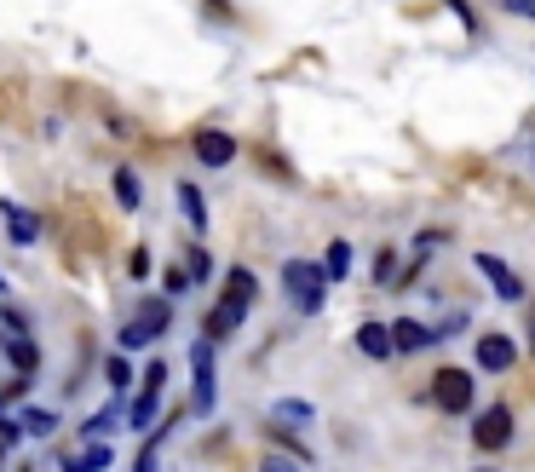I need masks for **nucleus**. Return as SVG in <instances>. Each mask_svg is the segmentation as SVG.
<instances>
[{
  "mask_svg": "<svg viewBox=\"0 0 535 472\" xmlns=\"http://www.w3.org/2000/svg\"><path fill=\"white\" fill-rule=\"evenodd\" d=\"M259 300V277L248 271V265H231V277H225V294H219V306L208 311V334H231L242 329V317H248V306Z\"/></svg>",
  "mask_w": 535,
  "mask_h": 472,
  "instance_id": "f257e3e1",
  "label": "nucleus"
},
{
  "mask_svg": "<svg viewBox=\"0 0 535 472\" xmlns=\"http://www.w3.org/2000/svg\"><path fill=\"white\" fill-rule=\"evenodd\" d=\"M323 265L311 260H288L282 265V294H288V306L300 311V317H323Z\"/></svg>",
  "mask_w": 535,
  "mask_h": 472,
  "instance_id": "f03ea898",
  "label": "nucleus"
},
{
  "mask_svg": "<svg viewBox=\"0 0 535 472\" xmlns=\"http://www.w3.org/2000/svg\"><path fill=\"white\" fill-rule=\"evenodd\" d=\"M167 329H173V300H144L139 317L121 329V346H127V352H139V346H150V340H162Z\"/></svg>",
  "mask_w": 535,
  "mask_h": 472,
  "instance_id": "7ed1b4c3",
  "label": "nucleus"
},
{
  "mask_svg": "<svg viewBox=\"0 0 535 472\" xmlns=\"http://www.w3.org/2000/svg\"><path fill=\"white\" fill-rule=\"evenodd\" d=\"M472 398H478V386H472V375L466 369H438L432 375V409H443V415H466L472 409Z\"/></svg>",
  "mask_w": 535,
  "mask_h": 472,
  "instance_id": "20e7f679",
  "label": "nucleus"
},
{
  "mask_svg": "<svg viewBox=\"0 0 535 472\" xmlns=\"http://www.w3.org/2000/svg\"><path fill=\"white\" fill-rule=\"evenodd\" d=\"M190 375H196V409H213V334H196L190 346Z\"/></svg>",
  "mask_w": 535,
  "mask_h": 472,
  "instance_id": "39448f33",
  "label": "nucleus"
},
{
  "mask_svg": "<svg viewBox=\"0 0 535 472\" xmlns=\"http://www.w3.org/2000/svg\"><path fill=\"white\" fill-rule=\"evenodd\" d=\"M472 438H478V449H507L512 444V409H507V403L484 409L478 426H472Z\"/></svg>",
  "mask_w": 535,
  "mask_h": 472,
  "instance_id": "423d86ee",
  "label": "nucleus"
},
{
  "mask_svg": "<svg viewBox=\"0 0 535 472\" xmlns=\"http://www.w3.org/2000/svg\"><path fill=\"white\" fill-rule=\"evenodd\" d=\"M478 271L489 277V288H495L501 300H512V306L524 300V277H518V271H512V265L501 260V254H478Z\"/></svg>",
  "mask_w": 535,
  "mask_h": 472,
  "instance_id": "0eeeda50",
  "label": "nucleus"
},
{
  "mask_svg": "<svg viewBox=\"0 0 535 472\" xmlns=\"http://www.w3.org/2000/svg\"><path fill=\"white\" fill-rule=\"evenodd\" d=\"M58 467H64V472H110V467H116V444H104V438H87V449H75V455H58Z\"/></svg>",
  "mask_w": 535,
  "mask_h": 472,
  "instance_id": "6e6552de",
  "label": "nucleus"
},
{
  "mask_svg": "<svg viewBox=\"0 0 535 472\" xmlns=\"http://www.w3.org/2000/svg\"><path fill=\"white\" fill-rule=\"evenodd\" d=\"M512 363H518V346L507 334H478V369L484 375H507Z\"/></svg>",
  "mask_w": 535,
  "mask_h": 472,
  "instance_id": "1a4fd4ad",
  "label": "nucleus"
},
{
  "mask_svg": "<svg viewBox=\"0 0 535 472\" xmlns=\"http://www.w3.org/2000/svg\"><path fill=\"white\" fill-rule=\"evenodd\" d=\"M196 156H202V167H231L236 162V139L231 133H196Z\"/></svg>",
  "mask_w": 535,
  "mask_h": 472,
  "instance_id": "9d476101",
  "label": "nucleus"
},
{
  "mask_svg": "<svg viewBox=\"0 0 535 472\" xmlns=\"http://www.w3.org/2000/svg\"><path fill=\"white\" fill-rule=\"evenodd\" d=\"M0 219H6V236H12L18 248H29V242L41 236V219H35L29 208H18V202H0Z\"/></svg>",
  "mask_w": 535,
  "mask_h": 472,
  "instance_id": "9b49d317",
  "label": "nucleus"
},
{
  "mask_svg": "<svg viewBox=\"0 0 535 472\" xmlns=\"http://www.w3.org/2000/svg\"><path fill=\"white\" fill-rule=\"evenodd\" d=\"M357 352H363V357H374V363H386V357L397 352L392 329H386V323H363V329H357Z\"/></svg>",
  "mask_w": 535,
  "mask_h": 472,
  "instance_id": "f8f14e48",
  "label": "nucleus"
},
{
  "mask_svg": "<svg viewBox=\"0 0 535 472\" xmlns=\"http://www.w3.org/2000/svg\"><path fill=\"white\" fill-rule=\"evenodd\" d=\"M156 403H162V386H156V380H144V392L127 403V426H133V432H150V421H156Z\"/></svg>",
  "mask_w": 535,
  "mask_h": 472,
  "instance_id": "ddd939ff",
  "label": "nucleus"
},
{
  "mask_svg": "<svg viewBox=\"0 0 535 472\" xmlns=\"http://www.w3.org/2000/svg\"><path fill=\"white\" fill-rule=\"evenodd\" d=\"M392 340H397V352H426V346H432V329H426V323H415V317H397Z\"/></svg>",
  "mask_w": 535,
  "mask_h": 472,
  "instance_id": "4468645a",
  "label": "nucleus"
},
{
  "mask_svg": "<svg viewBox=\"0 0 535 472\" xmlns=\"http://www.w3.org/2000/svg\"><path fill=\"white\" fill-rule=\"evenodd\" d=\"M6 357H12V369H18V375H35V369H41V352H35V340H29V334H12V340H6Z\"/></svg>",
  "mask_w": 535,
  "mask_h": 472,
  "instance_id": "2eb2a0df",
  "label": "nucleus"
},
{
  "mask_svg": "<svg viewBox=\"0 0 535 472\" xmlns=\"http://www.w3.org/2000/svg\"><path fill=\"white\" fill-rule=\"evenodd\" d=\"M323 277H328V283H346V277H351V242H328Z\"/></svg>",
  "mask_w": 535,
  "mask_h": 472,
  "instance_id": "dca6fc26",
  "label": "nucleus"
},
{
  "mask_svg": "<svg viewBox=\"0 0 535 472\" xmlns=\"http://www.w3.org/2000/svg\"><path fill=\"white\" fill-rule=\"evenodd\" d=\"M179 208H185L190 231H208V202H202V190L196 185H179Z\"/></svg>",
  "mask_w": 535,
  "mask_h": 472,
  "instance_id": "f3484780",
  "label": "nucleus"
},
{
  "mask_svg": "<svg viewBox=\"0 0 535 472\" xmlns=\"http://www.w3.org/2000/svg\"><path fill=\"white\" fill-rule=\"evenodd\" d=\"M116 202H121L127 213H133V208L144 202V190H139V173H133V167H121V173H116Z\"/></svg>",
  "mask_w": 535,
  "mask_h": 472,
  "instance_id": "a211bd4d",
  "label": "nucleus"
},
{
  "mask_svg": "<svg viewBox=\"0 0 535 472\" xmlns=\"http://www.w3.org/2000/svg\"><path fill=\"white\" fill-rule=\"evenodd\" d=\"M271 415H277V421H294V426H311V403L305 398H277Z\"/></svg>",
  "mask_w": 535,
  "mask_h": 472,
  "instance_id": "6ab92c4d",
  "label": "nucleus"
},
{
  "mask_svg": "<svg viewBox=\"0 0 535 472\" xmlns=\"http://www.w3.org/2000/svg\"><path fill=\"white\" fill-rule=\"evenodd\" d=\"M104 380H110V392H121V398H127V386H133V363L116 352L110 363H104Z\"/></svg>",
  "mask_w": 535,
  "mask_h": 472,
  "instance_id": "aec40b11",
  "label": "nucleus"
},
{
  "mask_svg": "<svg viewBox=\"0 0 535 472\" xmlns=\"http://www.w3.org/2000/svg\"><path fill=\"white\" fill-rule=\"evenodd\" d=\"M24 426L35 432V438H52V432H58V415H47V409H24Z\"/></svg>",
  "mask_w": 535,
  "mask_h": 472,
  "instance_id": "412c9836",
  "label": "nucleus"
},
{
  "mask_svg": "<svg viewBox=\"0 0 535 472\" xmlns=\"http://www.w3.org/2000/svg\"><path fill=\"white\" fill-rule=\"evenodd\" d=\"M397 277H403V271H397V254L380 248V254H374V283H397Z\"/></svg>",
  "mask_w": 535,
  "mask_h": 472,
  "instance_id": "4be33fe9",
  "label": "nucleus"
},
{
  "mask_svg": "<svg viewBox=\"0 0 535 472\" xmlns=\"http://www.w3.org/2000/svg\"><path fill=\"white\" fill-rule=\"evenodd\" d=\"M24 432H29L24 415H0V438H6V449H12V444H24Z\"/></svg>",
  "mask_w": 535,
  "mask_h": 472,
  "instance_id": "5701e85b",
  "label": "nucleus"
},
{
  "mask_svg": "<svg viewBox=\"0 0 535 472\" xmlns=\"http://www.w3.org/2000/svg\"><path fill=\"white\" fill-rule=\"evenodd\" d=\"M190 277H196V283H208V277H213V260H208V254H202V248H196V254H190Z\"/></svg>",
  "mask_w": 535,
  "mask_h": 472,
  "instance_id": "b1692460",
  "label": "nucleus"
},
{
  "mask_svg": "<svg viewBox=\"0 0 535 472\" xmlns=\"http://www.w3.org/2000/svg\"><path fill=\"white\" fill-rule=\"evenodd\" d=\"M0 323H6L12 334H29V317H24L18 306H0Z\"/></svg>",
  "mask_w": 535,
  "mask_h": 472,
  "instance_id": "393cba45",
  "label": "nucleus"
},
{
  "mask_svg": "<svg viewBox=\"0 0 535 472\" xmlns=\"http://www.w3.org/2000/svg\"><path fill=\"white\" fill-rule=\"evenodd\" d=\"M259 472H300V467H294L288 455H265V467H259Z\"/></svg>",
  "mask_w": 535,
  "mask_h": 472,
  "instance_id": "a878e982",
  "label": "nucleus"
},
{
  "mask_svg": "<svg viewBox=\"0 0 535 472\" xmlns=\"http://www.w3.org/2000/svg\"><path fill=\"white\" fill-rule=\"evenodd\" d=\"M501 6H507V12H518V18H530V24H535V0H501Z\"/></svg>",
  "mask_w": 535,
  "mask_h": 472,
  "instance_id": "bb28decb",
  "label": "nucleus"
},
{
  "mask_svg": "<svg viewBox=\"0 0 535 472\" xmlns=\"http://www.w3.org/2000/svg\"><path fill=\"white\" fill-rule=\"evenodd\" d=\"M530 357H535V306H530Z\"/></svg>",
  "mask_w": 535,
  "mask_h": 472,
  "instance_id": "cd10ccee",
  "label": "nucleus"
},
{
  "mask_svg": "<svg viewBox=\"0 0 535 472\" xmlns=\"http://www.w3.org/2000/svg\"><path fill=\"white\" fill-rule=\"evenodd\" d=\"M0 288H6V271H0Z\"/></svg>",
  "mask_w": 535,
  "mask_h": 472,
  "instance_id": "c85d7f7f",
  "label": "nucleus"
},
{
  "mask_svg": "<svg viewBox=\"0 0 535 472\" xmlns=\"http://www.w3.org/2000/svg\"><path fill=\"white\" fill-rule=\"evenodd\" d=\"M472 472H489V467H472Z\"/></svg>",
  "mask_w": 535,
  "mask_h": 472,
  "instance_id": "c756f323",
  "label": "nucleus"
}]
</instances>
